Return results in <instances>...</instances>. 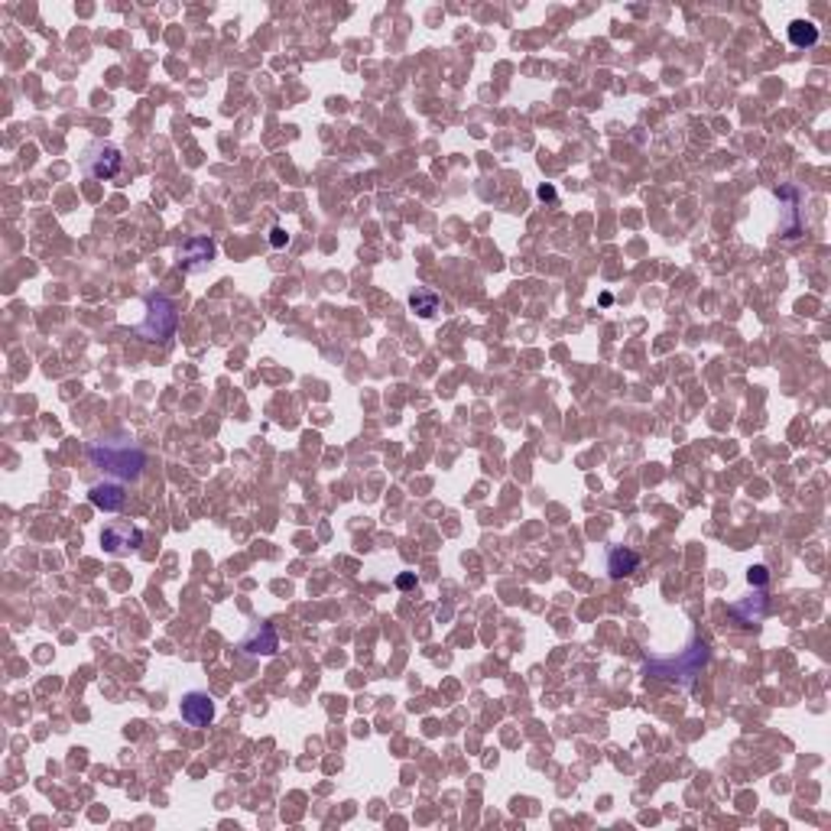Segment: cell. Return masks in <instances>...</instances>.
<instances>
[{"mask_svg": "<svg viewBox=\"0 0 831 831\" xmlns=\"http://www.w3.org/2000/svg\"><path fill=\"white\" fill-rule=\"evenodd\" d=\"M640 552L627 549V546H614V549L608 552V575L610 579H627V575H633V571L640 569Z\"/></svg>", "mask_w": 831, "mask_h": 831, "instance_id": "12", "label": "cell"}, {"mask_svg": "<svg viewBox=\"0 0 831 831\" xmlns=\"http://www.w3.org/2000/svg\"><path fill=\"white\" fill-rule=\"evenodd\" d=\"M766 608H770L766 594L764 591H754L750 598H744V601L731 604V614L737 617V623H741V627H757V623L766 617Z\"/></svg>", "mask_w": 831, "mask_h": 831, "instance_id": "11", "label": "cell"}, {"mask_svg": "<svg viewBox=\"0 0 831 831\" xmlns=\"http://www.w3.org/2000/svg\"><path fill=\"white\" fill-rule=\"evenodd\" d=\"M776 199L786 201V218H779V234L786 241L802 238V192L795 186H779L776 189Z\"/></svg>", "mask_w": 831, "mask_h": 831, "instance_id": "8", "label": "cell"}, {"mask_svg": "<svg viewBox=\"0 0 831 831\" xmlns=\"http://www.w3.org/2000/svg\"><path fill=\"white\" fill-rule=\"evenodd\" d=\"M179 714H182V721H186L189 727H208L218 714L215 698L208 695V692H199V689L186 692L182 702H179Z\"/></svg>", "mask_w": 831, "mask_h": 831, "instance_id": "7", "label": "cell"}, {"mask_svg": "<svg viewBox=\"0 0 831 831\" xmlns=\"http://www.w3.org/2000/svg\"><path fill=\"white\" fill-rule=\"evenodd\" d=\"M88 461L108 477L127 484V481H140L149 458L140 446L127 442V438H118V442H104L101 438V442H91L88 446Z\"/></svg>", "mask_w": 831, "mask_h": 831, "instance_id": "1", "label": "cell"}, {"mask_svg": "<svg viewBox=\"0 0 831 831\" xmlns=\"http://www.w3.org/2000/svg\"><path fill=\"white\" fill-rule=\"evenodd\" d=\"M789 43L795 49H809V46L818 43V26L812 20H793L789 23Z\"/></svg>", "mask_w": 831, "mask_h": 831, "instance_id": "14", "label": "cell"}, {"mask_svg": "<svg viewBox=\"0 0 831 831\" xmlns=\"http://www.w3.org/2000/svg\"><path fill=\"white\" fill-rule=\"evenodd\" d=\"M747 581L754 588H764L766 581H770V569H766V565H750V569H747Z\"/></svg>", "mask_w": 831, "mask_h": 831, "instance_id": "15", "label": "cell"}, {"mask_svg": "<svg viewBox=\"0 0 831 831\" xmlns=\"http://www.w3.org/2000/svg\"><path fill=\"white\" fill-rule=\"evenodd\" d=\"M88 504L101 513H118L127 504V490L120 481H97L88 490Z\"/></svg>", "mask_w": 831, "mask_h": 831, "instance_id": "10", "label": "cell"}, {"mask_svg": "<svg viewBox=\"0 0 831 831\" xmlns=\"http://www.w3.org/2000/svg\"><path fill=\"white\" fill-rule=\"evenodd\" d=\"M211 260H215V244L208 238H186L176 251L179 270H186V273H201L211 267Z\"/></svg>", "mask_w": 831, "mask_h": 831, "instance_id": "6", "label": "cell"}, {"mask_svg": "<svg viewBox=\"0 0 831 831\" xmlns=\"http://www.w3.org/2000/svg\"><path fill=\"white\" fill-rule=\"evenodd\" d=\"M179 328V309L169 296L163 292H149L147 296V315L137 325V334L143 342H169Z\"/></svg>", "mask_w": 831, "mask_h": 831, "instance_id": "3", "label": "cell"}, {"mask_svg": "<svg viewBox=\"0 0 831 831\" xmlns=\"http://www.w3.org/2000/svg\"><path fill=\"white\" fill-rule=\"evenodd\" d=\"M539 199H542V201H546V199H549V201H556V189H549V186H539Z\"/></svg>", "mask_w": 831, "mask_h": 831, "instance_id": "17", "label": "cell"}, {"mask_svg": "<svg viewBox=\"0 0 831 831\" xmlns=\"http://www.w3.org/2000/svg\"><path fill=\"white\" fill-rule=\"evenodd\" d=\"M82 169H85V176L95 179V182H120V179H127L124 149L114 147V143L95 140L88 149H85Z\"/></svg>", "mask_w": 831, "mask_h": 831, "instance_id": "4", "label": "cell"}, {"mask_svg": "<svg viewBox=\"0 0 831 831\" xmlns=\"http://www.w3.org/2000/svg\"><path fill=\"white\" fill-rule=\"evenodd\" d=\"M143 546V529L130 519H114L101 529V549L108 556H127Z\"/></svg>", "mask_w": 831, "mask_h": 831, "instance_id": "5", "label": "cell"}, {"mask_svg": "<svg viewBox=\"0 0 831 831\" xmlns=\"http://www.w3.org/2000/svg\"><path fill=\"white\" fill-rule=\"evenodd\" d=\"M409 309H413L419 319H432V315L442 309V299H438V292L426 290V286H416V290L409 292Z\"/></svg>", "mask_w": 831, "mask_h": 831, "instance_id": "13", "label": "cell"}, {"mask_svg": "<svg viewBox=\"0 0 831 831\" xmlns=\"http://www.w3.org/2000/svg\"><path fill=\"white\" fill-rule=\"evenodd\" d=\"M270 244H273V247H286V244H290V234H286L282 228H273V234H270Z\"/></svg>", "mask_w": 831, "mask_h": 831, "instance_id": "16", "label": "cell"}, {"mask_svg": "<svg viewBox=\"0 0 831 831\" xmlns=\"http://www.w3.org/2000/svg\"><path fill=\"white\" fill-rule=\"evenodd\" d=\"M712 660V646L708 640H695V643L679 656H669V660H646L640 672L646 679H662V682H679V685H692L702 675L705 662Z\"/></svg>", "mask_w": 831, "mask_h": 831, "instance_id": "2", "label": "cell"}, {"mask_svg": "<svg viewBox=\"0 0 831 831\" xmlns=\"http://www.w3.org/2000/svg\"><path fill=\"white\" fill-rule=\"evenodd\" d=\"M396 585H400V588H413L416 585V575H400V579H396Z\"/></svg>", "mask_w": 831, "mask_h": 831, "instance_id": "18", "label": "cell"}, {"mask_svg": "<svg viewBox=\"0 0 831 831\" xmlns=\"http://www.w3.org/2000/svg\"><path fill=\"white\" fill-rule=\"evenodd\" d=\"M238 650L244 656H276L280 653V633H276L273 623L263 621L260 627H253V631L241 640Z\"/></svg>", "mask_w": 831, "mask_h": 831, "instance_id": "9", "label": "cell"}]
</instances>
